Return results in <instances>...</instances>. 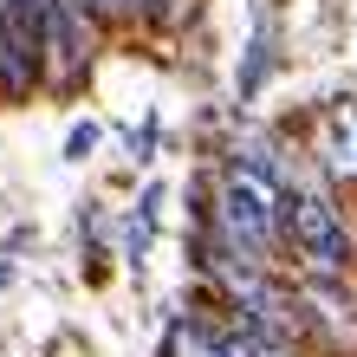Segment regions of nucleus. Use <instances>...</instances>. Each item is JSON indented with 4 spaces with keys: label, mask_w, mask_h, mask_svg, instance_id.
Listing matches in <instances>:
<instances>
[{
    "label": "nucleus",
    "mask_w": 357,
    "mask_h": 357,
    "mask_svg": "<svg viewBox=\"0 0 357 357\" xmlns=\"http://www.w3.org/2000/svg\"><path fill=\"white\" fill-rule=\"evenodd\" d=\"M111 7H137V0H111Z\"/></svg>",
    "instance_id": "9"
},
{
    "label": "nucleus",
    "mask_w": 357,
    "mask_h": 357,
    "mask_svg": "<svg viewBox=\"0 0 357 357\" xmlns=\"http://www.w3.org/2000/svg\"><path fill=\"white\" fill-rule=\"evenodd\" d=\"M286 182L273 162L260 156H234L221 176V221H227V241L241 247V254H266L273 241H280L286 227Z\"/></svg>",
    "instance_id": "1"
},
{
    "label": "nucleus",
    "mask_w": 357,
    "mask_h": 357,
    "mask_svg": "<svg viewBox=\"0 0 357 357\" xmlns=\"http://www.w3.org/2000/svg\"><path fill=\"white\" fill-rule=\"evenodd\" d=\"M78 7H85V0H78ZM91 7H111V0H91Z\"/></svg>",
    "instance_id": "8"
},
{
    "label": "nucleus",
    "mask_w": 357,
    "mask_h": 357,
    "mask_svg": "<svg viewBox=\"0 0 357 357\" xmlns=\"http://www.w3.org/2000/svg\"><path fill=\"white\" fill-rule=\"evenodd\" d=\"M325 137H331V169H344L357 176V104H331V123H325Z\"/></svg>",
    "instance_id": "4"
},
{
    "label": "nucleus",
    "mask_w": 357,
    "mask_h": 357,
    "mask_svg": "<svg viewBox=\"0 0 357 357\" xmlns=\"http://www.w3.org/2000/svg\"><path fill=\"white\" fill-rule=\"evenodd\" d=\"M286 234H292V247L305 254L312 273H344V260H351V227H344L338 208H331L325 188H292V202H286Z\"/></svg>",
    "instance_id": "2"
},
{
    "label": "nucleus",
    "mask_w": 357,
    "mask_h": 357,
    "mask_svg": "<svg viewBox=\"0 0 357 357\" xmlns=\"http://www.w3.org/2000/svg\"><path fill=\"white\" fill-rule=\"evenodd\" d=\"M169 357H227V351H221V338H208V331L182 325L176 338H169Z\"/></svg>",
    "instance_id": "6"
},
{
    "label": "nucleus",
    "mask_w": 357,
    "mask_h": 357,
    "mask_svg": "<svg viewBox=\"0 0 357 357\" xmlns=\"http://www.w3.org/2000/svg\"><path fill=\"white\" fill-rule=\"evenodd\" d=\"M91 143H98V130H91V123H85V130H72V143H66V150H72V156H85V150H91Z\"/></svg>",
    "instance_id": "7"
},
{
    "label": "nucleus",
    "mask_w": 357,
    "mask_h": 357,
    "mask_svg": "<svg viewBox=\"0 0 357 357\" xmlns=\"http://www.w3.org/2000/svg\"><path fill=\"white\" fill-rule=\"evenodd\" d=\"M46 52H52V78H78V66H85V7L78 0H52Z\"/></svg>",
    "instance_id": "3"
},
{
    "label": "nucleus",
    "mask_w": 357,
    "mask_h": 357,
    "mask_svg": "<svg viewBox=\"0 0 357 357\" xmlns=\"http://www.w3.org/2000/svg\"><path fill=\"white\" fill-rule=\"evenodd\" d=\"M221 351H227V357H292L280 331H266V325H254V319H241L234 331H227Z\"/></svg>",
    "instance_id": "5"
}]
</instances>
